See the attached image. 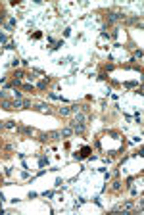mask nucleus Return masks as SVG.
Wrapping results in <instances>:
<instances>
[{"instance_id": "1", "label": "nucleus", "mask_w": 144, "mask_h": 215, "mask_svg": "<svg viewBox=\"0 0 144 215\" xmlns=\"http://www.w3.org/2000/svg\"><path fill=\"white\" fill-rule=\"evenodd\" d=\"M127 16L125 14H119V12H110L108 14V23H115V21H125Z\"/></svg>"}, {"instance_id": "2", "label": "nucleus", "mask_w": 144, "mask_h": 215, "mask_svg": "<svg viewBox=\"0 0 144 215\" xmlns=\"http://www.w3.org/2000/svg\"><path fill=\"white\" fill-rule=\"evenodd\" d=\"M62 138L60 131H52V133H46V135H40V140H58Z\"/></svg>"}, {"instance_id": "3", "label": "nucleus", "mask_w": 144, "mask_h": 215, "mask_svg": "<svg viewBox=\"0 0 144 215\" xmlns=\"http://www.w3.org/2000/svg\"><path fill=\"white\" fill-rule=\"evenodd\" d=\"M16 110H19V108H31V102L29 100H25V98H16Z\"/></svg>"}, {"instance_id": "4", "label": "nucleus", "mask_w": 144, "mask_h": 215, "mask_svg": "<svg viewBox=\"0 0 144 215\" xmlns=\"http://www.w3.org/2000/svg\"><path fill=\"white\" fill-rule=\"evenodd\" d=\"M71 131L73 133H77V135H83V133H85V123H75V121H73L71 123Z\"/></svg>"}, {"instance_id": "5", "label": "nucleus", "mask_w": 144, "mask_h": 215, "mask_svg": "<svg viewBox=\"0 0 144 215\" xmlns=\"http://www.w3.org/2000/svg\"><path fill=\"white\" fill-rule=\"evenodd\" d=\"M73 121H75V123H85V121H87V113H83V112L73 113Z\"/></svg>"}, {"instance_id": "6", "label": "nucleus", "mask_w": 144, "mask_h": 215, "mask_svg": "<svg viewBox=\"0 0 144 215\" xmlns=\"http://www.w3.org/2000/svg\"><path fill=\"white\" fill-rule=\"evenodd\" d=\"M133 209V204L131 202H125V204H119V206L115 207V211H131Z\"/></svg>"}, {"instance_id": "7", "label": "nucleus", "mask_w": 144, "mask_h": 215, "mask_svg": "<svg viewBox=\"0 0 144 215\" xmlns=\"http://www.w3.org/2000/svg\"><path fill=\"white\" fill-rule=\"evenodd\" d=\"M0 108H4V110H16V104L14 102H10V100H2V102H0Z\"/></svg>"}, {"instance_id": "8", "label": "nucleus", "mask_w": 144, "mask_h": 215, "mask_svg": "<svg viewBox=\"0 0 144 215\" xmlns=\"http://www.w3.org/2000/svg\"><path fill=\"white\" fill-rule=\"evenodd\" d=\"M60 135H62V138H69V136L73 135L71 127H64V129H62V131H60Z\"/></svg>"}, {"instance_id": "9", "label": "nucleus", "mask_w": 144, "mask_h": 215, "mask_svg": "<svg viewBox=\"0 0 144 215\" xmlns=\"http://www.w3.org/2000/svg\"><path fill=\"white\" fill-rule=\"evenodd\" d=\"M4 127H6V129H10V131H17L16 121H6V123H4Z\"/></svg>"}, {"instance_id": "10", "label": "nucleus", "mask_w": 144, "mask_h": 215, "mask_svg": "<svg viewBox=\"0 0 144 215\" xmlns=\"http://www.w3.org/2000/svg\"><path fill=\"white\" fill-rule=\"evenodd\" d=\"M37 110H39V112H42V113H50V108H48V106H44V104L37 106Z\"/></svg>"}, {"instance_id": "11", "label": "nucleus", "mask_w": 144, "mask_h": 215, "mask_svg": "<svg viewBox=\"0 0 144 215\" xmlns=\"http://www.w3.org/2000/svg\"><path fill=\"white\" fill-rule=\"evenodd\" d=\"M69 113H71L69 108H60V115H69Z\"/></svg>"}, {"instance_id": "12", "label": "nucleus", "mask_w": 144, "mask_h": 215, "mask_svg": "<svg viewBox=\"0 0 144 215\" xmlns=\"http://www.w3.org/2000/svg\"><path fill=\"white\" fill-rule=\"evenodd\" d=\"M46 85H48V79H46V81H40V83H39V87H40V88H44Z\"/></svg>"}]
</instances>
